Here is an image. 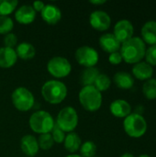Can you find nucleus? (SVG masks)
Returning a JSON list of instances; mask_svg holds the SVG:
<instances>
[{"instance_id": "nucleus-12", "label": "nucleus", "mask_w": 156, "mask_h": 157, "mask_svg": "<svg viewBox=\"0 0 156 157\" xmlns=\"http://www.w3.org/2000/svg\"><path fill=\"white\" fill-rule=\"evenodd\" d=\"M16 20L19 24L28 25L32 23L36 18V11L33 9L32 6L24 5L18 7L15 13Z\"/></svg>"}, {"instance_id": "nucleus-32", "label": "nucleus", "mask_w": 156, "mask_h": 157, "mask_svg": "<svg viewBox=\"0 0 156 157\" xmlns=\"http://www.w3.org/2000/svg\"><path fill=\"white\" fill-rule=\"evenodd\" d=\"M4 43H5V47L14 49V47L17 43V36L14 33H11V32L8 33V34H6L5 36V38H4Z\"/></svg>"}, {"instance_id": "nucleus-3", "label": "nucleus", "mask_w": 156, "mask_h": 157, "mask_svg": "<svg viewBox=\"0 0 156 157\" xmlns=\"http://www.w3.org/2000/svg\"><path fill=\"white\" fill-rule=\"evenodd\" d=\"M81 106L87 111L94 112L102 105V95L94 86H83L78 95Z\"/></svg>"}, {"instance_id": "nucleus-14", "label": "nucleus", "mask_w": 156, "mask_h": 157, "mask_svg": "<svg viewBox=\"0 0 156 157\" xmlns=\"http://www.w3.org/2000/svg\"><path fill=\"white\" fill-rule=\"evenodd\" d=\"M99 44L102 50L108 52L109 54L115 52H119L121 46V43L117 40L113 33L103 34L99 39Z\"/></svg>"}, {"instance_id": "nucleus-23", "label": "nucleus", "mask_w": 156, "mask_h": 157, "mask_svg": "<svg viewBox=\"0 0 156 157\" xmlns=\"http://www.w3.org/2000/svg\"><path fill=\"white\" fill-rule=\"evenodd\" d=\"M99 75V71L96 67H89L86 68L80 77V83L84 86H94V83L97 79V77Z\"/></svg>"}, {"instance_id": "nucleus-28", "label": "nucleus", "mask_w": 156, "mask_h": 157, "mask_svg": "<svg viewBox=\"0 0 156 157\" xmlns=\"http://www.w3.org/2000/svg\"><path fill=\"white\" fill-rule=\"evenodd\" d=\"M39 147L42 150H50L53 146V139L51 137V133H45L40 134L38 140Z\"/></svg>"}, {"instance_id": "nucleus-15", "label": "nucleus", "mask_w": 156, "mask_h": 157, "mask_svg": "<svg viewBox=\"0 0 156 157\" xmlns=\"http://www.w3.org/2000/svg\"><path fill=\"white\" fill-rule=\"evenodd\" d=\"M110 112L117 118H126L131 113V107L130 103L124 99L114 100L109 107Z\"/></svg>"}, {"instance_id": "nucleus-16", "label": "nucleus", "mask_w": 156, "mask_h": 157, "mask_svg": "<svg viewBox=\"0 0 156 157\" xmlns=\"http://www.w3.org/2000/svg\"><path fill=\"white\" fill-rule=\"evenodd\" d=\"M40 16L46 23L50 25H54L61 19L62 12L58 6L49 4L45 5L44 8L40 12Z\"/></svg>"}, {"instance_id": "nucleus-33", "label": "nucleus", "mask_w": 156, "mask_h": 157, "mask_svg": "<svg viewBox=\"0 0 156 157\" xmlns=\"http://www.w3.org/2000/svg\"><path fill=\"white\" fill-rule=\"evenodd\" d=\"M123 61L122 56L120 52H115L109 54L108 56V62L111 64H120Z\"/></svg>"}, {"instance_id": "nucleus-1", "label": "nucleus", "mask_w": 156, "mask_h": 157, "mask_svg": "<svg viewBox=\"0 0 156 157\" xmlns=\"http://www.w3.org/2000/svg\"><path fill=\"white\" fill-rule=\"evenodd\" d=\"M145 43L140 37H132L129 40L123 42L120 51L123 61L131 64L142 62L145 56Z\"/></svg>"}, {"instance_id": "nucleus-20", "label": "nucleus", "mask_w": 156, "mask_h": 157, "mask_svg": "<svg viewBox=\"0 0 156 157\" xmlns=\"http://www.w3.org/2000/svg\"><path fill=\"white\" fill-rule=\"evenodd\" d=\"M113 81L120 89H131L134 85V78L127 72H118L115 74Z\"/></svg>"}, {"instance_id": "nucleus-31", "label": "nucleus", "mask_w": 156, "mask_h": 157, "mask_svg": "<svg viewBox=\"0 0 156 157\" xmlns=\"http://www.w3.org/2000/svg\"><path fill=\"white\" fill-rule=\"evenodd\" d=\"M51 132V137L53 139V142L54 143H57V144H62L64 142V139H65V132L63 131H62L57 125H54L52 131Z\"/></svg>"}, {"instance_id": "nucleus-9", "label": "nucleus", "mask_w": 156, "mask_h": 157, "mask_svg": "<svg viewBox=\"0 0 156 157\" xmlns=\"http://www.w3.org/2000/svg\"><path fill=\"white\" fill-rule=\"evenodd\" d=\"M98 58L99 56L97 52L89 46H82L75 52V59L77 63L86 68L95 67L98 63Z\"/></svg>"}, {"instance_id": "nucleus-17", "label": "nucleus", "mask_w": 156, "mask_h": 157, "mask_svg": "<svg viewBox=\"0 0 156 157\" xmlns=\"http://www.w3.org/2000/svg\"><path fill=\"white\" fill-rule=\"evenodd\" d=\"M132 74L137 79L147 81L152 78L154 69L153 66L147 63L146 62H140L138 63H135L132 67Z\"/></svg>"}, {"instance_id": "nucleus-35", "label": "nucleus", "mask_w": 156, "mask_h": 157, "mask_svg": "<svg viewBox=\"0 0 156 157\" xmlns=\"http://www.w3.org/2000/svg\"><path fill=\"white\" fill-rule=\"evenodd\" d=\"M91 4H93V5H103V4H105L107 1L106 0H90L89 1Z\"/></svg>"}, {"instance_id": "nucleus-38", "label": "nucleus", "mask_w": 156, "mask_h": 157, "mask_svg": "<svg viewBox=\"0 0 156 157\" xmlns=\"http://www.w3.org/2000/svg\"><path fill=\"white\" fill-rule=\"evenodd\" d=\"M139 157H151L150 155H141Z\"/></svg>"}, {"instance_id": "nucleus-2", "label": "nucleus", "mask_w": 156, "mask_h": 157, "mask_svg": "<svg viewBox=\"0 0 156 157\" xmlns=\"http://www.w3.org/2000/svg\"><path fill=\"white\" fill-rule=\"evenodd\" d=\"M41 95L48 103L56 105L65 99L67 96V87L61 81L50 80L42 86Z\"/></svg>"}, {"instance_id": "nucleus-24", "label": "nucleus", "mask_w": 156, "mask_h": 157, "mask_svg": "<svg viewBox=\"0 0 156 157\" xmlns=\"http://www.w3.org/2000/svg\"><path fill=\"white\" fill-rule=\"evenodd\" d=\"M143 93L148 99H155L156 98V79L151 78L147 80L143 86Z\"/></svg>"}, {"instance_id": "nucleus-30", "label": "nucleus", "mask_w": 156, "mask_h": 157, "mask_svg": "<svg viewBox=\"0 0 156 157\" xmlns=\"http://www.w3.org/2000/svg\"><path fill=\"white\" fill-rule=\"evenodd\" d=\"M144 57L147 63L152 66L156 65V45H152L146 50Z\"/></svg>"}, {"instance_id": "nucleus-27", "label": "nucleus", "mask_w": 156, "mask_h": 157, "mask_svg": "<svg viewBox=\"0 0 156 157\" xmlns=\"http://www.w3.org/2000/svg\"><path fill=\"white\" fill-rule=\"evenodd\" d=\"M79 150L82 157H95L97 153V145L95 143L87 141L81 145Z\"/></svg>"}, {"instance_id": "nucleus-26", "label": "nucleus", "mask_w": 156, "mask_h": 157, "mask_svg": "<svg viewBox=\"0 0 156 157\" xmlns=\"http://www.w3.org/2000/svg\"><path fill=\"white\" fill-rule=\"evenodd\" d=\"M111 85V80L110 78L105 75V74H99L98 76L97 77L95 83H94V86L99 91V92H103V91H107L109 86Z\"/></svg>"}, {"instance_id": "nucleus-36", "label": "nucleus", "mask_w": 156, "mask_h": 157, "mask_svg": "<svg viewBox=\"0 0 156 157\" xmlns=\"http://www.w3.org/2000/svg\"><path fill=\"white\" fill-rule=\"evenodd\" d=\"M120 157H135L132 154H131V153H125V154H123Z\"/></svg>"}, {"instance_id": "nucleus-18", "label": "nucleus", "mask_w": 156, "mask_h": 157, "mask_svg": "<svg viewBox=\"0 0 156 157\" xmlns=\"http://www.w3.org/2000/svg\"><path fill=\"white\" fill-rule=\"evenodd\" d=\"M17 60V55L15 49L2 47L0 48V67L1 68H10L12 67Z\"/></svg>"}, {"instance_id": "nucleus-13", "label": "nucleus", "mask_w": 156, "mask_h": 157, "mask_svg": "<svg viewBox=\"0 0 156 157\" xmlns=\"http://www.w3.org/2000/svg\"><path fill=\"white\" fill-rule=\"evenodd\" d=\"M20 148L26 155L30 157L35 156L40 149L38 140L33 135L30 134L25 135L21 138Z\"/></svg>"}, {"instance_id": "nucleus-11", "label": "nucleus", "mask_w": 156, "mask_h": 157, "mask_svg": "<svg viewBox=\"0 0 156 157\" xmlns=\"http://www.w3.org/2000/svg\"><path fill=\"white\" fill-rule=\"evenodd\" d=\"M89 22L92 28L98 31L107 30L111 24V18L109 15L102 10H96L91 13Z\"/></svg>"}, {"instance_id": "nucleus-22", "label": "nucleus", "mask_w": 156, "mask_h": 157, "mask_svg": "<svg viewBox=\"0 0 156 157\" xmlns=\"http://www.w3.org/2000/svg\"><path fill=\"white\" fill-rule=\"evenodd\" d=\"M64 148L70 153H75L78 151L82 145V141L80 137L75 132H69L64 139Z\"/></svg>"}, {"instance_id": "nucleus-8", "label": "nucleus", "mask_w": 156, "mask_h": 157, "mask_svg": "<svg viewBox=\"0 0 156 157\" xmlns=\"http://www.w3.org/2000/svg\"><path fill=\"white\" fill-rule=\"evenodd\" d=\"M47 70L52 76L56 78H63L70 75L72 65L66 58L55 56L48 62Z\"/></svg>"}, {"instance_id": "nucleus-5", "label": "nucleus", "mask_w": 156, "mask_h": 157, "mask_svg": "<svg viewBox=\"0 0 156 157\" xmlns=\"http://www.w3.org/2000/svg\"><path fill=\"white\" fill-rule=\"evenodd\" d=\"M123 128L130 137L140 138L143 136L147 131V122L143 115L139 113H131L124 119Z\"/></svg>"}, {"instance_id": "nucleus-10", "label": "nucleus", "mask_w": 156, "mask_h": 157, "mask_svg": "<svg viewBox=\"0 0 156 157\" xmlns=\"http://www.w3.org/2000/svg\"><path fill=\"white\" fill-rule=\"evenodd\" d=\"M133 33H134L133 25L128 19L119 20L114 27L113 34L120 43H123L129 40L130 39H131L133 37Z\"/></svg>"}, {"instance_id": "nucleus-7", "label": "nucleus", "mask_w": 156, "mask_h": 157, "mask_svg": "<svg viewBox=\"0 0 156 157\" xmlns=\"http://www.w3.org/2000/svg\"><path fill=\"white\" fill-rule=\"evenodd\" d=\"M12 103L14 107L19 111H29L34 106L35 99L33 94L26 87L16 88L11 96Z\"/></svg>"}, {"instance_id": "nucleus-37", "label": "nucleus", "mask_w": 156, "mask_h": 157, "mask_svg": "<svg viewBox=\"0 0 156 157\" xmlns=\"http://www.w3.org/2000/svg\"><path fill=\"white\" fill-rule=\"evenodd\" d=\"M66 157H82L79 155H67Z\"/></svg>"}, {"instance_id": "nucleus-19", "label": "nucleus", "mask_w": 156, "mask_h": 157, "mask_svg": "<svg viewBox=\"0 0 156 157\" xmlns=\"http://www.w3.org/2000/svg\"><path fill=\"white\" fill-rule=\"evenodd\" d=\"M142 40L151 46L156 45V21L149 20L142 28Z\"/></svg>"}, {"instance_id": "nucleus-29", "label": "nucleus", "mask_w": 156, "mask_h": 157, "mask_svg": "<svg viewBox=\"0 0 156 157\" xmlns=\"http://www.w3.org/2000/svg\"><path fill=\"white\" fill-rule=\"evenodd\" d=\"M14 28V22L9 17L0 16V34H8Z\"/></svg>"}, {"instance_id": "nucleus-34", "label": "nucleus", "mask_w": 156, "mask_h": 157, "mask_svg": "<svg viewBox=\"0 0 156 157\" xmlns=\"http://www.w3.org/2000/svg\"><path fill=\"white\" fill-rule=\"evenodd\" d=\"M44 6H45V4L42 1H35L33 2V5H32V7L36 12H41Z\"/></svg>"}, {"instance_id": "nucleus-4", "label": "nucleus", "mask_w": 156, "mask_h": 157, "mask_svg": "<svg viewBox=\"0 0 156 157\" xmlns=\"http://www.w3.org/2000/svg\"><path fill=\"white\" fill-rule=\"evenodd\" d=\"M29 122L30 129L40 135L50 133L55 125L52 116L49 112L43 110L34 112L30 116Z\"/></svg>"}, {"instance_id": "nucleus-6", "label": "nucleus", "mask_w": 156, "mask_h": 157, "mask_svg": "<svg viewBox=\"0 0 156 157\" xmlns=\"http://www.w3.org/2000/svg\"><path fill=\"white\" fill-rule=\"evenodd\" d=\"M78 115L72 107H65L60 110L56 118V124L64 132H73L77 127Z\"/></svg>"}, {"instance_id": "nucleus-39", "label": "nucleus", "mask_w": 156, "mask_h": 157, "mask_svg": "<svg viewBox=\"0 0 156 157\" xmlns=\"http://www.w3.org/2000/svg\"><path fill=\"white\" fill-rule=\"evenodd\" d=\"M95 157H97V156H95Z\"/></svg>"}, {"instance_id": "nucleus-25", "label": "nucleus", "mask_w": 156, "mask_h": 157, "mask_svg": "<svg viewBox=\"0 0 156 157\" xmlns=\"http://www.w3.org/2000/svg\"><path fill=\"white\" fill-rule=\"evenodd\" d=\"M17 6V0H0V16L8 17Z\"/></svg>"}, {"instance_id": "nucleus-21", "label": "nucleus", "mask_w": 156, "mask_h": 157, "mask_svg": "<svg viewBox=\"0 0 156 157\" xmlns=\"http://www.w3.org/2000/svg\"><path fill=\"white\" fill-rule=\"evenodd\" d=\"M15 51H16L17 57H19L23 60L32 59L36 54V50H35L34 46L29 42L19 43L18 45H17V48Z\"/></svg>"}]
</instances>
